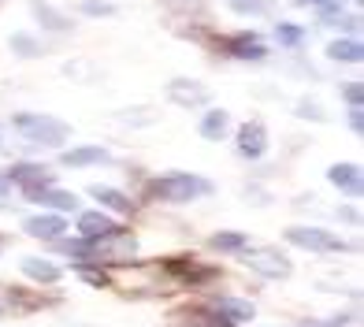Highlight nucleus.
Masks as SVG:
<instances>
[{"mask_svg":"<svg viewBox=\"0 0 364 327\" xmlns=\"http://www.w3.org/2000/svg\"><path fill=\"white\" fill-rule=\"evenodd\" d=\"M149 190H153V198H160V201L182 205V201H193V198H208V193H212V183H208V178H201V175L175 171V175L156 178V183L149 186Z\"/></svg>","mask_w":364,"mask_h":327,"instance_id":"f257e3e1","label":"nucleus"},{"mask_svg":"<svg viewBox=\"0 0 364 327\" xmlns=\"http://www.w3.org/2000/svg\"><path fill=\"white\" fill-rule=\"evenodd\" d=\"M15 130L34 141V145H45V149H60L63 141H68V123L63 119H53V116H15Z\"/></svg>","mask_w":364,"mask_h":327,"instance_id":"f03ea898","label":"nucleus"},{"mask_svg":"<svg viewBox=\"0 0 364 327\" xmlns=\"http://www.w3.org/2000/svg\"><path fill=\"white\" fill-rule=\"evenodd\" d=\"M242 264L264 275V279H287L290 275V260L279 250H242Z\"/></svg>","mask_w":364,"mask_h":327,"instance_id":"7ed1b4c3","label":"nucleus"},{"mask_svg":"<svg viewBox=\"0 0 364 327\" xmlns=\"http://www.w3.org/2000/svg\"><path fill=\"white\" fill-rule=\"evenodd\" d=\"M287 242H290V245H301V250H309V253H335V250H346L342 238H335L331 231H320V227H290Z\"/></svg>","mask_w":364,"mask_h":327,"instance_id":"20e7f679","label":"nucleus"},{"mask_svg":"<svg viewBox=\"0 0 364 327\" xmlns=\"http://www.w3.org/2000/svg\"><path fill=\"white\" fill-rule=\"evenodd\" d=\"M168 97L175 104H182V108L208 104V86H201V82H193V78H171L168 82Z\"/></svg>","mask_w":364,"mask_h":327,"instance_id":"39448f33","label":"nucleus"},{"mask_svg":"<svg viewBox=\"0 0 364 327\" xmlns=\"http://www.w3.org/2000/svg\"><path fill=\"white\" fill-rule=\"evenodd\" d=\"M8 178H15L26 193H34V190H45L48 183H53V171L41 168V164H15Z\"/></svg>","mask_w":364,"mask_h":327,"instance_id":"423d86ee","label":"nucleus"},{"mask_svg":"<svg viewBox=\"0 0 364 327\" xmlns=\"http://www.w3.org/2000/svg\"><path fill=\"white\" fill-rule=\"evenodd\" d=\"M327 175H331V183H335L346 198H360V193H364V178H360L357 164H335Z\"/></svg>","mask_w":364,"mask_h":327,"instance_id":"0eeeda50","label":"nucleus"},{"mask_svg":"<svg viewBox=\"0 0 364 327\" xmlns=\"http://www.w3.org/2000/svg\"><path fill=\"white\" fill-rule=\"evenodd\" d=\"M238 149H242V156H250V160L264 156V149H268V130H264V123H245L238 130Z\"/></svg>","mask_w":364,"mask_h":327,"instance_id":"6e6552de","label":"nucleus"},{"mask_svg":"<svg viewBox=\"0 0 364 327\" xmlns=\"http://www.w3.org/2000/svg\"><path fill=\"white\" fill-rule=\"evenodd\" d=\"M115 231V223H112V216L108 212H82L78 216V235L82 238H105V235H112Z\"/></svg>","mask_w":364,"mask_h":327,"instance_id":"1a4fd4ad","label":"nucleus"},{"mask_svg":"<svg viewBox=\"0 0 364 327\" xmlns=\"http://www.w3.org/2000/svg\"><path fill=\"white\" fill-rule=\"evenodd\" d=\"M227 53L238 56V60H260L264 53H268V45H264L260 34H238L227 41Z\"/></svg>","mask_w":364,"mask_h":327,"instance_id":"9d476101","label":"nucleus"},{"mask_svg":"<svg viewBox=\"0 0 364 327\" xmlns=\"http://www.w3.org/2000/svg\"><path fill=\"white\" fill-rule=\"evenodd\" d=\"M108 149H101V145H82V149H68L63 153V164L68 168H97V164H108Z\"/></svg>","mask_w":364,"mask_h":327,"instance_id":"9b49d317","label":"nucleus"},{"mask_svg":"<svg viewBox=\"0 0 364 327\" xmlns=\"http://www.w3.org/2000/svg\"><path fill=\"white\" fill-rule=\"evenodd\" d=\"M216 313H220L227 323H250V320L257 316V309H253V301H245V298H223V301L216 305Z\"/></svg>","mask_w":364,"mask_h":327,"instance_id":"f8f14e48","label":"nucleus"},{"mask_svg":"<svg viewBox=\"0 0 364 327\" xmlns=\"http://www.w3.org/2000/svg\"><path fill=\"white\" fill-rule=\"evenodd\" d=\"M63 231H68L63 216H30L26 220V235H34V238H60Z\"/></svg>","mask_w":364,"mask_h":327,"instance_id":"ddd939ff","label":"nucleus"},{"mask_svg":"<svg viewBox=\"0 0 364 327\" xmlns=\"http://www.w3.org/2000/svg\"><path fill=\"white\" fill-rule=\"evenodd\" d=\"M23 272L30 275V279H38V283H60V268L53 264V260H41V257H26Z\"/></svg>","mask_w":364,"mask_h":327,"instance_id":"4468645a","label":"nucleus"},{"mask_svg":"<svg viewBox=\"0 0 364 327\" xmlns=\"http://www.w3.org/2000/svg\"><path fill=\"white\" fill-rule=\"evenodd\" d=\"M327 56L331 60H342V63H357L364 56V45L357 38H338V41L327 45Z\"/></svg>","mask_w":364,"mask_h":327,"instance_id":"2eb2a0df","label":"nucleus"},{"mask_svg":"<svg viewBox=\"0 0 364 327\" xmlns=\"http://www.w3.org/2000/svg\"><path fill=\"white\" fill-rule=\"evenodd\" d=\"M26 198L38 201V205H48V208H63V212L78 205L75 193H68V190H48V186H45V190H34V193H26Z\"/></svg>","mask_w":364,"mask_h":327,"instance_id":"dca6fc26","label":"nucleus"},{"mask_svg":"<svg viewBox=\"0 0 364 327\" xmlns=\"http://www.w3.org/2000/svg\"><path fill=\"white\" fill-rule=\"evenodd\" d=\"M227 127H230V116L223 108H212L208 116L201 119V134L208 138V141H223V134H227Z\"/></svg>","mask_w":364,"mask_h":327,"instance_id":"f3484780","label":"nucleus"},{"mask_svg":"<svg viewBox=\"0 0 364 327\" xmlns=\"http://www.w3.org/2000/svg\"><path fill=\"white\" fill-rule=\"evenodd\" d=\"M90 193H93V198H97V201H101V205H108V208H115V212H130V201L123 198V193H119V190H112V186H93Z\"/></svg>","mask_w":364,"mask_h":327,"instance_id":"a211bd4d","label":"nucleus"},{"mask_svg":"<svg viewBox=\"0 0 364 327\" xmlns=\"http://www.w3.org/2000/svg\"><path fill=\"white\" fill-rule=\"evenodd\" d=\"M301 38H305V30H301V26H290V23H279V26H275V41H283L287 48L301 45Z\"/></svg>","mask_w":364,"mask_h":327,"instance_id":"6ab92c4d","label":"nucleus"},{"mask_svg":"<svg viewBox=\"0 0 364 327\" xmlns=\"http://www.w3.org/2000/svg\"><path fill=\"white\" fill-rule=\"evenodd\" d=\"M212 250H245V238L235 235V231H220V235H212Z\"/></svg>","mask_w":364,"mask_h":327,"instance_id":"aec40b11","label":"nucleus"},{"mask_svg":"<svg viewBox=\"0 0 364 327\" xmlns=\"http://www.w3.org/2000/svg\"><path fill=\"white\" fill-rule=\"evenodd\" d=\"M230 8H235L238 15H257V11H268L272 0H227Z\"/></svg>","mask_w":364,"mask_h":327,"instance_id":"412c9836","label":"nucleus"},{"mask_svg":"<svg viewBox=\"0 0 364 327\" xmlns=\"http://www.w3.org/2000/svg\"><path fill=\"white\" fill-rule=\"evenodd\" d=\"M78 11H82V15H93V19H105V15H112L115 8L108 4V0H82Z\"/></svg>","mask_w":364,"mask_h":327,"instance_id":"4be33fe9","label":"nucleus"},{"mask_svg":"<svg viewBox=\"0 0 364 327\" xmlns=\"http://www.w3.org/2000/svg\"><path fill=\"white\" fill-rule=\"evenodd\" d=\"M11 48H15V53H19V56H38V53H41V48L34 45V38H26V34L11 38Z\"/></svg>","mask_w":364,"mask_h":327,"instance_id":"5701e85b","label":"nucleus"},{"mask_svg":"<svg viewBox=\"0 0 364 327\" xmlns=\"http://www.w3.org/2000/svg\"><path fill=\"white\" fill-rule=\"evenodd\" d=\"M342 93H346V101H350V108H360V97H364L360 82H350V86H346Z\"/></svg>","mask_w":364,"mask_h":327,"instance_id":"b1692460","label":"nucleus"},{"mask_svg":"<svg viewBox=\"0 0 364 327\" xmlns=\"http://www.w3.org/2000/svg\"><path fill=\"white\" fill-rule=\"evenodd\" d=\"M350 127H353V134H364V119H360V108H350Z\"/></svg>","mask_w":364,"mask_h":327,"instance_id":"393cba45","label":"nucleus"},{"mask_svg":"<svg viewBox=\"0 0 364 327\" xmlns=\"http://www.w3.org/2000/svg\"><path fill=\"white\" fill-rule=\"evenodd\" d=\"M41 23H48V26H56V30H63V26H68V23H63V19H56V11H41Z\"/></svg>","mask_w":364,"mask_h":327,"instance_id":"a878e982","label":"nucleus"},{"mask_svg":"<svg viewBox=\"0 0 364 327\" xmlns=\"http://www.w3.org/2000/svg\"><path fill=\"white\" fill-rule=\"evenodd\" d=\"M297 116H305V119H309V116H312V119H323V112H320V108H309V101H305L301 108H297Z\"/></svg>","mask_w":364,"mask_h":327,"instance_id":"bb28decb","label":"nucleus"},{"mask_svg":"<svg viewBox=\"0 0 364 327\" xmlns=\"http://www.w3.org/2000/svg\"><path fill=\"white\" fill-rule=\"evenodd\" d=\"M353 316H335V320H331V323H312V327H346V323H350Z\"/></svg>","mask_w":364,"mask_h":327,"instance_id":"cd10ccee","label":"nucleus"},{"mask_svg":"<svg viewBox=\"0 0 364 327\" xmlns=\"http://www.w3.org/2000/svg\"><path fill=\"white\" fill-rule=\"evenodd\" d=\"M309 4H323V8H327V11H335V8H338V4H342V0H309Z\"/></svg>","mask_w":364,"mask_h":327,"instance_id":"c85d7f7f","label":"nucleus"},{"mask_svg":"<svg viewBox=\"0 0 364 327\" xmlns=\"http://www.w3.org/2000/svg\"><path fill=\"white\" fill-rule=\"evenodd\" d=\"M8 183H11V178H8V175H0V193H8Z\"/></svg>","mask_w":364,"mask_h":327,"instance_id":"c756f323","label":"nucleus"}]
</instances>
